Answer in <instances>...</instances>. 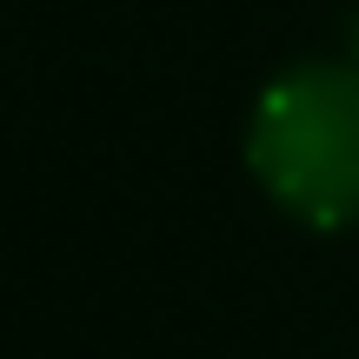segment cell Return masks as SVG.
<instances>
[{"label":"cell","instance_id":"obj_2","mask_svg":"<svg viewBox=\"0 0 359 359\" xmlns=\"http://www.w3.org/2000/svg\"><path fill=\"white\" fill-rule=\"evenodd\" d=\"M353 67H359V20H353Z\"/></svg>","mask_w":359,"mask_h":359},{"label":"cell","instance_id":"obj_1","mask_svg":"<svg viewBox=\"0 0 359 359\" xmlns=\"http://www.w3.org/2000/svg\"><path fill=\"white\" fill-rule=\"evenodd\" d=\"M246 167L299 226H359V67L299 60L273 74L246 120Z\"/></svg>","mask_w":359,"mask_h":359}]
</instances>
